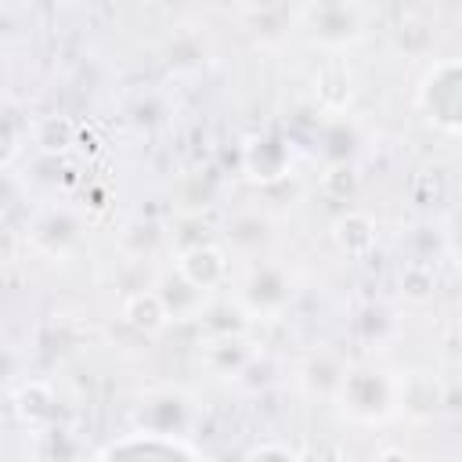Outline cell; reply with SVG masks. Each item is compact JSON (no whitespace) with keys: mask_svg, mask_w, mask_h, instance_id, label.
Returning <instances> with one entry per match:
<instances>
[{"mask_svg":"<svg viewBox=\"0 0 462 462\" xmlns=\"http://www.w3.org/2000/svg\"><path fill=\"white\" fill-rule=\"evenodd\" d=\"M292 18L310 40L325 47H346L365 36L368 11L357 4H310V7H296Z\"/></svg>","mask_w":462,"mask_h":462,"instance_id":"obj_1","label":"cell"},{"mask_svg":"<svg viewBox=\"0 0 462 462\" xmlns=\"http://www.w3.org/2000/svg\"><path fill=\"white\" fill-rule=\"evenodd\" d=\"M289 300V278L282 267L274 263H253L242 289H238V303L249 314H271Z\"/></svg>","mask_w":462,"mask_h":462,"instance_id":"obj_2","label":"cell"},{"mask_svg":"<svg viewBox=\"0 0 462 462\" xmlns=\"http://www.w3.org/2000/svg\"><path fill=\"white\" fill-rule=\"evenodd\" d=\"M339 393L346 401V408L361 419H375L390 408V386L386 379H379V372H368V368H354L343 375L339 383Z\"/></svg>","mask_w":462,"mask_h":462,"instance_id":"obj_3","label":"cell"},{"mask_svg":"<svg viewBox=\"0 0 462 462\" xmlns=\"http://www.w3.org/2000/svg\"><path fill=\"white\" fill-rule=\"evenodd\" d=\"M177 271L195 285V289H217L224 278H227V256L217 249V245H209V242H202V245H188L184 253H180V260H177Z\"/></svg>","mask_w":462,"mask_h":462,"instance_id":"obj_4","label":"cell"},{"mask_svg":"<svg viewBox=\"0 0 462 462\" xmlns=\"http://www.w3.org/2000/svg\"><path fill=\"white\" fill-rule=\"evenodd\" d=\"M126 318H130L134 328L155 332V328H162V321H166L170 314H166L159 292H137V296H130V303H126Z\"/></svg>","mask_w":462,"mask_h":462,"instance_id":"obj_5","label":"cell"},{"mask_svg":"<svg viewBox=\"0 0 462 462\" xmlns=\"http://www.w3.org/2000/svg\"><path fill=\"white\" fill-rule=\"evenodd\" d=\"M227 238L238 245V249H256L263 238H267V220L260 213H242L235 217V224L227 227Z\"/></svg>","mask_w":462,"mask_h":462,"instance_id":"obj_6","label":"cell"},{"mask_svg":"<svg viewBox=\"0 0 462 462\" xmlns=\"http://www.w3.org/2000/svg\"><path fill=\"white\" fill-rule=\"evenodd\" d=\"M339 227H350V238L339 242L346 253H365V249L375 242V235H372V220H368L365 213H346V217H339Z\"/></svg>","mask_w":462,"mask_h":462,"instance_id":"obj_7","label":"cell"},{"mask_svg":"<svg viewBox=\"0 0 462 462\" xmlns=\"http://www.w3.org/2000/svg\"><path fill=\"white\" fill-rule=\"evenodd\" d=\"M245 462H300V458H296V451H289L282 444H260L245 455Z\"/></svg>","mask_w":462,"mask_h":462,"instance_id":"obj_8","label":"cell"}]
</instances>
